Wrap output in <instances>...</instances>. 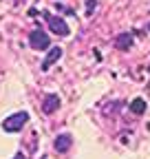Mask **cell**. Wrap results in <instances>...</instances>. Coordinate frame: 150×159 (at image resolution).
<instances>
[{
  "label": "cell",
  "instance_id": "1",
  "mask_svg": "<svg viewBox=\"0 0 150 159\" xmlns=\"http://www.w3.org/2000/svg\"><path fill=\"white\" fill-rule=\"evenodd\" d=\"M29 122V113H13V115H9L5 122H2V128H5V133H18V130H22V126Z\"/></svg>",
  "mask_w": 150,
  "mask_h": 159
},
{
  "label": "cell",
  "instance_id": "2",
  "mask_svg": "<svg viewBox=\"0 0 150 159\" xmlns=\"http://www.w3.org/2000/svg\"><path fill=\"white\" fill-rule=\"evenodd\" d=\"M29 44H31L35 51H46V49H49V44H51V40H49V35H46L44 31L35 29V31H31V33H29Z\"/></svg>",
  "mask_w": 150,
  "mask_h": 159
},
{
  "label": "cell",
  "instance_id": "3",
  "mask_svg": "<svg viewBox=\"0 0 150 159\" xmlns=\"http://www.w3.org/2000/svg\"><path fill=\"white\" fill-rule=\"evenodd\" d=\"M44 18H46V22H49V27H51V31H53V33H58V35H62V38L71 33L68 25L64 22L62 18H55V16H51V13H46Z\"/></svg>",
  "mask_w": 150,
  "mask_h": 159
},
{
  "label": "cell",
  "instance_id": "4",
  "mask_svg": "<svg viewBox=\"0 0 150 159\" xmlns=\"http://www.w3.org/2000/svg\"><path fill=\"white\" fill-rule=\"evenodd\" d=\"M62 57V49L60 47H53V49H49V53H46V57H44V62H42V69L44 71H49L58 60Z\"/></svg>",
  "mask_w": 150,
  "mask_h": 159
},
{
  "label": "cell",
  "instance_id": "5",
  "mask_svg": "<svg viewBox=\"0 0 150 159\" xmlns=\"http://www.w3.org/2000/svg\"><path fill=\"white\" fill-rule=\"evenodd\" d=\"M71 144H73V137H71L68 133H62V135L55 137V150H58V152L71 150Z\"/></svg>",
  "mask_w": 150,
  "mask_h": 159
},
{
  "label": "cell",
  "instance_id": "6",
  "mask_svg": "<svg viewBox=\"0 0 150 159\" xmlns=\"http://www.w3.org/2000/svg\"><path fill=\"white\" fill-rule=\"evenodd\" d=\"M58 106H60V97H58V95H46L44 102H42V111H44L46 115L53 113V111H58Z\"/></svg>",
  "mask_w": 150,
  "mask_h": 159
},
{
  "label": "cell",
  "instance_id": "7",
  "mask_svg": "<svg viewBox=\"0 0 150 159\" xmlns=\"http://www.w3.org/2000/svg\"><path fill=\"white\" fill-rule=\"evenodd\" d=\"M115 44H117V49H119V51H130V49H133V35H128V33L117 35Z\"/></svg>",
  "mask_w": 150,
  "mask_h": 159
},
{
  "label": "cell",
  "instance_id": "8",
  "mask_svg": "<svg viewBox=\"0 0 150 159\" xmlns=\"http://www.w3.org/2000/svg\"><path fill=\"white\" fill-rule=\"evenodd\" d=\"M128 108H130V113H133V115H143V113H146V99H141V97L133 99Z\"/></svg>",
  "mask_w": 150,
  "mask_h": 159
},
{
  "label": "cell",
  "instance_id": "9",
  "mask_svg": "<svg viewBox=\"0 0 150 159\" xmlns=\"http://www.w3.org/2000/svg\"><path fill=\"white\" fill-rule=\"evenodd\" d=\"M13 159H27V157H24V155H22V152H18V155H15V157H13Z\"/></svg>",
  "mask_w": 150,
  "mask_h": 159
},
{
  "label": "cell",
  "instance_id": "10",
  "mask_svg": "<svg viewBox=\"0 0 150 159\" xmlns=\"http://www.w3.org/2000/svg\"><path fill=\"white\" fill-rule=\"evenodd\" d=\"M148 29H150V25H148Z\"/></svg>",
  "mask_w": 150,
  "mask_h": 159
}]
</instances>
